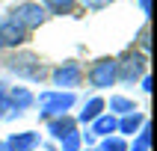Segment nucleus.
I'll return each mask as SVG.
<instances>
[{
	"mask_svg": "<svg viewBox=\"0 0 157 151\" xmlns=\"http://www.w3.org/2000/svg\"><path fill=\"white\" fill-rule=\"evenodd\" d=\"M116 127H119V119H116L113 113H107V115L101 113L95 122H92V130H89V133H92V136H104V139H107L110 133H116Z\"/></svg>",
	"mask_w": 157,
	"mask_h": 151,
	"instance_id": "9",
	"label": "nucleus"
},
{
	"mask_svg": "<svg viewBox=\"0 0 157 151\" xmlns=\"http://www.w3.org/2000/svg\"><path fill=\"white\" fill-rule=\"evenodd\" d=\"M142 122H145V115H142V113H128L122 122H119L116 130H122V133H136V130L142 127Z\"/></svg>",
	"mask_w": 157,
	"mask_h": 151,
	"instance_id": "12",
	"label": "nucleus"
},
{
	"mask_svg": "<svg viewBox=\"0 0 157 151\" xmlns=\"http://www.w3.org/2000/svg\"><path fill=\"white\" fill-rule=\"evenodd\" d=\"M89 83L95 89H107L116 83V59L113 56H101V59L92 62V68H89Z\"/></svg>",
	"mask_w": 157,
	"mask_h": 151,
	"instance_id": "5",
	"label": "nucleus"
},
{
	"mask_svg": "<svg viewBox=\"0 0 157 151\" xmlns=\"http://www.w3.org/2000/svg\"><path fill=\"white\" fill-rule=\"evenodd\" d=\"M62 151H80V133L77 130H71L68 136H62Z\"/></svg>",
	"mask_w": 157,
	"mask_h": 151,
	"instance_id": "18",
	"label": "nucleus"
},
{
	"mask_svg": "<svg viewBox=\"0 0 157 151\" xmlns=\"http://www.w3.org/2000/svg\"><path fill=\"white\" fill-rule=\"evenodd\" d=\"M9 110V98H6V89H3V83H0V115H6Z\"/></svg>",
	"mask_w": 157,
	"mask_h": 151,
	"instance_id": "19",
	"label": "nucleus"
},
{
	"mask_svg": "<svg viewBox=\"0 0 157 151\" xmlns=\"http://www.w3.org/2000/svg\"><path fill=\"white\" fill-rule=\"evenodd\" d=\"M95 151H128V142H124L122 136H107Z\"/></svg>",
	"mask_w": 157,
	"mask_h": 151,
	"instance_id": "16",
	"label": "nucleus"
},
{
	"mask_svg": "<svg viewBox=\"0 0 157 151\" xmlns=\"http://www.w3.org/2000/svg\"><path fill=\"white\" fill-rule=\"evenodd\" d=\"M136 77H145V56L136 51H128L122 59H116V80L133 83Z\"/></svg>",
	"mask_w": 157,
	"mask_h": 151,
	"instance_id": "4",
	"label": "nucleus"
},
{
	"mask_svg": "<svg viewBox=\"0 0 157 151\" xmlns=\"http://www.w3.org/2000/svg\"><path fill=\"white\" fill-rule=\"evenodd\" d=\"M148 145H151V127H148V122H142L140 139L133 142V148H131V151H148Z\"/></svg>",
	"mask_w": 157,
	"mask_h": 151,
	"instance_id": "17",
	"label": "nucleus"
},
{
	"mask_svg": "<svg viewBox=\"0 0 157 151\" xmlns=\"http://www.w3.org/2000/svg\"><path fill=\"white\" fill-rule=\"evenodd\" d=\"M39 107H42V115L44 119H56V115H65L74 107V92H42L39 95Z\"/></svg>",
	"mask_w": 157,
	"mask_h": 151,
	"instance_id": "3",
	"label": "nucleus"
},
{
	"mask_svg": "<svg viewBox=\"0 0 157 151\" xmlns=\"http://www.w3.org/2000/svg\"><path fill=\"white\" fill-rule=\"evenodd\" d=\"M6 98H9V110H18V113H21V110H27V107L36 101L33 92H30V89H24V86H15L12 92H6Z\"/></svg>",
	"mask_w": 157,
	"mask_h": 151,
	"instance_id": "10",
	"label": "nucleus"
},
{
	"mask_svg": "<svg viewBox=\"0 0 157 151\" xmlns=\"http://www.w3.org/2000/svg\"><path fill=\"white\" fill-rule=\"evenodd\" d=\"M101 110H104V101H101V98H92V101L86 104V110H83V113L77 115V122H83V124L95 122L98 115H101Z\"/></svg>",
	"mask_w": 157,
	"mask_h": 151,
	"instance_id": "14",
	"label": "nucleus"
},
{
	"mask_svg": "<svg viewBox=\"0 0 157 151\" xmlns=\"http://www.w3.org/2000/svg\"><path fill=\"white\" fill-rule=\"evenodd\" d=\"M6 68L15 74V77H24V80H42L48 71H44V65H42V59L36 56V53H30V51H18V53H12L6 59Z\"/></svg>",
	"mask_w": 157,
	"mask_h": 151,
	"instance_id": "1",
	"label": "nucleus"
},
{
	"mask_svg": "<svg viewBox=\"0 0 157 151\" xmlns=\"http://www.w3.org/2000/svg\"><path fill=\"white\" fill-rule=\"evenodd\" d=\"M9 18L18 21L24 30H36V27H42L44 21H48V12H44V6H42V3H36V0H21V3L12 6Z\"/></svg>",
	"mask_w": 157,
	"mask_h": 151,
	"instance_id": "2",
	"label": "nucleus"
},
{
	"mask_svg": "<svg viewBox=\"0 0 157 151\" xmlns=\"http://www.w3.org/2000/svg\"><path fill=\"white\" fill-rule=\"evenodd\" d=\"M140 6H142V12L148 15V12H151V0H140Z\"/></svg>",
	"mask_w": 157,
	"mask_h": 151,
	"instance_id": "20",
	"label": "nucleus"
},
{
	"mask_svg": "<svg viewBox=\"0 0 157 151\" xmlns=\"http://www.w3.org/2000/svg\"><path fill=\"white\" fill-rule=\"evenodd\" d=\"M48 130H51L56 139H62V136H68V133L74 130V119H68V115H56V119H51Z\"/></svg>",
	"mask_w": 157,
	"mask_h": 151,
	"instance_id": "11",
	"label": "nucleus"
},
{
	"mask_svg": "<svg viewBox=\"0 0 157 151\" xmlns=\"http://www.w3.org/2000/svg\"><path fill=\"white\" fill-rule=\"evenodd\" d=\"M77 0H42L44 12H51V15H68L71 9H74Z\"/></svg>",
	"mask_w": 157,
	"mask_h": 151,
	"instance_id": "13",
	"label": "nucleus"
},
{
	"mask_svg": "<svg viewBox=\"0 0 157 151\" xmlns=\"http://www.w3.org/2000/svg\"><path fill=\"white\" fill-rule=\"evenodd\" d=\"M110 110H113V113H122V115H128V113H136L133 101H128V98H122V95L110 98Z\"/></svg>",
	"mask_w": 157,
	"mask_h": 151,
	"instance_id": "15",
	"label": "nucleus"
},
{
	"mask_svg": "<svg viewBox=\"0 0 157 151\" xmlns=\"http://www.w3.org/2000/svg\"><path fill=\"white\" fill-rule=\"evenodd\" d=\"M9 151H33L39 145V133L33 130H24V133H15V136H9Z\"/></svg>",
	"mask_w": 157,
	"mask_h": 151,
	"instance_id": "8",
	"label": "nucleus"
},
{
	"mask_svg": "<svg viewBox=\"0 0 157 151\" xmlns=\"http://www.w3.org/2000/svg\"><path fill=\"white\" fill-rule=\"evenodd\" d=\"M51 77H53V86H77L83 74H80L77 62H65V65H59V68L51 71Z\"/></svg>",
	"mask_w": 157,
	"mask_h": 151,
	"instance_id": "7",
	"label": "nucleus"
},
{
	"mask_svg": "<svg viewBox=\"0 0 157 151\" xmlns=\"http://www.w3.org/2000/svg\"><path fill=\"white\" fill-rule=\"evenodd\" d=\"M27 33H30V30H24L18 21L3 18V21H0V47H18V44H24Z\"/></svg>",
	"mask_w": 157,
	"mask_h": 151,
	"instance_id": "6",
	"label": "nucleus"
},
{
	"mask_svg": "<svg viewBox=\"0 0 157 151\" xmlns=\"http://www.w3.org/2000/svg\"><path fill=\"white\" fill-rule=\"evenodd\" d=\"M92 3H104V0H92Z\"/></svg>",
	"mask_w": 157,
	"mask_h": 151,
	"instance_id": "21",
	"label": "nucleus"
}]
</instances>
